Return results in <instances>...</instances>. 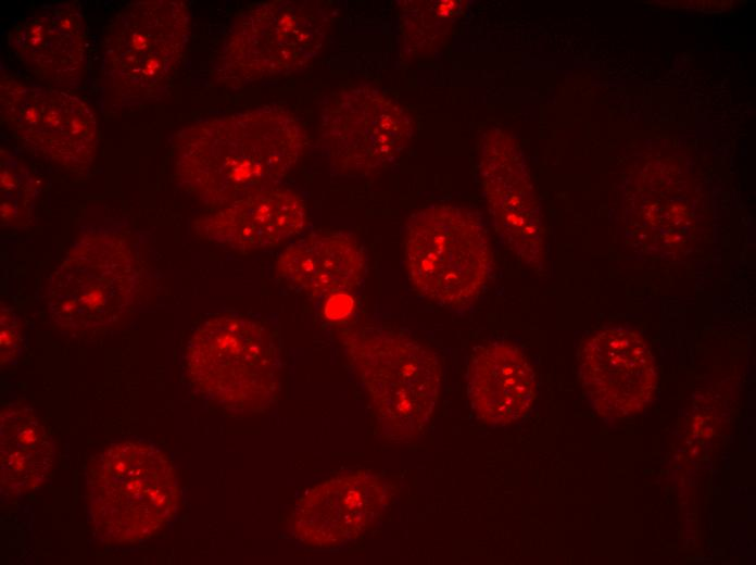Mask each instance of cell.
<instances>
[{
  "label": "cell",
  "mask_w": 756,
  "mask_h": 565,
  "mask_svg": "<svg viewBox=\"0 0 756 565\" xmlns=\"http://www.w3.org/2000/svg\"><path fill=\"white\" fill-rule=\"evenodd\" d=\"M306 143V133L291 112L257 106L178 131L176 175L186 190L217 210L276 187L298 164Z\"/></svg>",
  "instance_id": "1"
},
{
  "label": "cell",
  "mask_w": 756,
  "mask_h": 565,
  "mask_svg": "<svg viewBox=\"0 0 756 565\" xmlns=\"http://www.w3.org/2000/svg\"><path fill=\"white\" fill-rule=\"evenodd\" d=\"M342 344L382 432L395 441L416 438L428 425L440 393L437 354L382 327L349 329L342 334Z\"/></svg>",
  "instance_id": "2"
},
{
  "label": "cell",
  "mask_w": 756,
  "mask_h": 565,
  "mask_svg": "<svg viewBox=\"0 0 756 565\" xmlns=\"http://www.w3.org/2000/svg\"><path fill=\"white\" fill-rule=\"evenodd\" d=\"M177 484L167 456L141 439L114 442L93 456L88 473V510L106 541L137 542L174 515Z\"/></svg>",
  "instance_id": "3"
},
{
  "label": "cell",
  "mask_w": 756,
  "mask_h": 565,
  "mask_svg": "<svg viewBox=\"0 0 756 565\" xmlns=\"http://www.w3.org/2000/svg\"><path fill=\"white\" fill-rule=\"evenodd\" d=\"M331 13L320 1L256 3L232 22L214 63L232 88L303 70L322 50Z\"/></svg>",
  "instance_id": "4"
},
{
  "label": "cell",
  "mask_w": 756,
  "mask_h": 565,
  "mask_svg": "<svg viewBox=\"0 0 756 565\" xmlns=\"http://www.w3.org/2000/svg\"><path fill=\"white\" fill-rule=\"evenodd\" d=\"M404 253L418 292L450 307L470 304L492 265L482 218L459 205L432 204L415 212L406 223Z\"/></svg>",
  "instance_id": "5"
},
{
  "label": "cell",
  "mask_w": 756,
  "mask_h": 565,
  "mask_svg": "<svg viewBox=\"0 0 756 565\" xmlns=\"http://www.w3.org/2000/svg\"><path fill=\"white\" fill-rule=\"evenodd\" d=\"M187 368L198 390L215 402L239 411L266 409L278 389L276 337L245 316L211 318L189 341Z\"/></svg>",
  "instance_id": "6"
},
{
  "label": "cell",
  "mask_w": 756,
  "mask_h": 565,
  "mask_svg": "<svg viewBox=\"0 0 756 565\" xmlns=\"http://www.w3.org/2000/svg\"><path fill=\"white\" fill-rule=\"evenodd\" d=\"M190 11L182 1L129 3L112 21L103 45L102 74L117 102L138 104L161 96L185 52Z\"/></svg>",
  "instance_id": "7"
},
{
  "label": "cell",
  "mask_w": 756,
  "mask_h": 565,
  "mask_svg": "<svg viewBox=\"0 0 756 565\" xmlns=\"http://www.w3.org/2000/svg\"><path fill=\"white\" fill-rule=\"evenodd\" d=\"M412 114L378 87L344 88L324 102L319 142L330 172L362 177L393 163L411 145Z\"/></svg>",
  "instance_id": "8"
},
{
  "label": "cell",
  "mask_w": 756,
  "mask_h": 565,
  "mask_svg": "<svg viewBox=\"0 0 756 565\" xmlns=\"http://www.w3.org/2000/svg\"><path fill=\"white\" fill-rule=\"evenodd\" d=\"M1 116L29 151L50 162L74 168L93 160L94 115L75 96L2 76Z\"/></svg>",
  "instance_id": "9"
},
{
  "label": "cell",
  "mask_w": 756,
  "mask_h": 565,
  "mask_svg": "<svg viewBox=\"0 0 756 565\" xmlns=\"http://www.w3.org/2000/svg\"><path fill=\"white\" fill-rule=\"evenodd\" d=\"M578 359L584 393L600 415H633L654 399V357L637 331L620 327L601 330L582 344Z\"/></svg>",
  "instance_id": "10"
},
{
  "label": "cell",
  "mask_w": 756,
  "mask_h": 565,
  "mask_svg": "<svg viewBox=\"0 0 756 565\" xmlns=\"http://www.w3.org/2000/svg\"><path fill=\"white\" fill-rule=\"evenodd\" d=\"M389 488L379 475L355 472L307 490L295 504L290 529L302 544L332 549L357 538L382 514Z\"/></svg>",
  "instance_id": "11"
},
{
  "label": "cell",
  "mask_w": 756,
  "mask_h": 565,
  "mask_svg": "<svg viewBox=\"0 0 756 565\" xmlns=\"http://www.w3.org/2000/svg\"><path fill=\"white\" fill-rule=\"evenodd\" d=\"M479 179L502 238L526 263H538L542 251L538 202L515 146L501 129L482 135Z\"/></svg>",
  "instance_id": "12"
},
{
  "label": "cell",
  "mask_w": 756,
  "mask_h": 565,
  "mask_svg": "<svg viewBox=\"0 0 756 565\" xmlns=\"http://www.w3.org/2000/svg\"><path fill=\"white\" fill-rule=\"evenodd\" d=\"M306 208L299 193L272 187L251 192L196 222L202 237L239 251L278 246L299 235Z\"/></svg>",
  "instance_id": "13"
},
{
  "label": "cell",
  "mask_w": 756,
  "mask_h": 565,
  "mask_svg": "<svg viewBox=\"0 0 756 565\" xmlns=\"http://www.w3.org/2000/svg\"><path fill=\"white\" fill-rule=\"evenodd\" d=\"M9 43L25 67L52 85L73 86L84 74L85 22L73 4L60 3L28 15L11 30Z\"/></svg>",
  "instance_id": "14"
},
{
  "label": "cell",
  "mask_w": 756,
  "mask_h": 565,
  "mask_svg": "<svg viewBox=\"0 0 756 565\" xmlns=\"http://www.w3.org/2000/svg\"><path fill=\"white\" fill-rule=\"evenodd\" d=\"M467 393L482 420L496 426L509 425L524 418L534 404V373L517 347L492 342L479 347L471 356Z\"/></svg>",
  "instance_id": "15"
},
{
  "label": "cell",
  "mask_w": 756,
  "mask_h": 565,
  "mask_svg": "<svg viewBox=\"0 0 756 565\" xmlns=\"http://www.w3.org/2000/svg\"><path fill=\"white\" fill-rule=\"evenodd\" d=\"M276 273L311 298H330L361 284L365 256L349 234L322 230L288 246L277 259Z\"/></svg>",
  "instance_id": "16"
},
{
  "label": "cell",
  "mask_w": 756,
  "mask_h": 565,
  "mask_svg": "<svg viewBox=\"0 0 756 565\" xmlns=\"http://www.w3.org/2000/svg\"><path fill=\"white\" fill-rule=\"evenodd\" d=\"M2 484L24 490L37 485L50 464V445L39 424L28 414L13 413L2 422Z\"/></svg>",
  "instance_id": "17"
},
{
  "label": "cell",
  "mask_w": 756,
  "mask_h": 565,
  "mask_svg": "<svg viewBox=\"0 0 756 565\" xmlns=\"http://www.w3.org/2000/svg\"><path fill=\"white\" fill-rule=\"evenodd\" d=\"M104 266L92 267V271H68L66 268V282H58L55 297L56 316L62 319H83L105 317V313L117 307V287L124 282H116L118 271L111 274V266L105 271Z\"/></svg>",
  "instance_id": "18"
},
{
  "label": "cell",
  "mask_w": 756,
  "mask_h": 565,
  "mask_svg": "<svg viewBox=\"0 0 756 565\" xmlns=\"http://www.w3.org/2000/svg\"><path fill=\"white\" fill-rule=\"evenodd\" d=\"M410 2L402 11V24L406 47L418 52L423 41L432 40V30L442 34L450 27L453 17L458 14L459 4L456 1ZM426 49V45H425ZM425 52V50H424Z\"/></svg>",
  "instance_id": "19"
}]
</instances>
